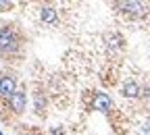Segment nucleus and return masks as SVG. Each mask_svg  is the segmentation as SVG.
Segmentation results:
<instances>
[{
  "instance_id": "obj_2",
  "label": "nucleus",
  "mask_w": 150,
  "mask_h": 135,
  "mask_svg": "<svg viewBox=\"0 0 150 135\" xmlns=\"http://www.w3.org/2000/svg\"><path fill=\"white\" fill-rule=\"evenodd\" d=\"M0 104L4 106V110H11V117H19L27 108V94H25L23 87H19L6 102H0Z\"/></svg>"
},
{
  "instance_id": "obj_5",
  "label": "nucleus",
  "mask_w": 150,
  "mask_h": 135,
  "mask_svg": "<svg viewBox=\"0 0 150 135\" xmlns=\"http://www.w3.org/2000/svg\"><path fill=\"white\" fill-rule=\"evenodd\" d=\"M92 106H94V110H98V112H102V114H110L112 108H115V104H112V100H110V96L104 94V91H96V94H94Z\"/></svg>"
},
{
  "instance_id": "obj_3",
  "label": "nucleus",
  "mask_w": 150,
  "mask_h": 135,
  "mask_svg": "<svg viewBox=\"0 0 150 135\" xmlns=\"http://www.w3.org/2000/svg\"><path fill=\"white\" fill-rule=\"evenodd\" d=\"M115 6H119V11H121L127 19H144V17L148 15V4H146V2H138V0L117 2Z\"/></svg>"
},
{
  "instance_id": "obj_6",
  "label": "nucleus",
  "mask_w": 150,
  "mask_h": 135,
  "mask_svg": "<svg viewBox=\"0 0 150 135\" xmlns=\"http://www.w3.org/2000/svg\"><path fill=\"white\" fill-rule=\"evenodd\" d=\"M142 87L138 85V81H134V79H129V81H125L123 85H121V96L123 98H129V100H136V98H140L142 96Z\"/></svg>"
},
{
  "instance_id": "obj_10",
  "label": "nucleus",
  "mask_w": 150,
  "mask_h": 135,
  "mask_svg": "<svg viewBox=\"0 0 150 135\" xmlns=\"http://www.w3.org/2000/svg\"><path fill=\"white\" fill-rule=\"evenodd\" d=\"M144 96H146V98H150V87H144V91H142Z\"/></svg>"
},
{
  "instance_id": "obj_11",
  "label": "nucleus",
  "mask_w": 150,
  "mask_h": 135,
  "mask_svg": "<svg viewBox=\"0 0 150 135\" xmlns=\"http://www.w3.org/2000/svg\"><path fill=\"white\" fill-rule=\"evenodd\" d=\"M142 129H144V131H146V133H148V135H150V123H146V125H144V127H142Z\"/></svg>"
},
{
  "instance_id": "obj_9",
  "label": "nucleus",
  "mask_w": 150,
  "mask_h": 135,
  "mask_svg": "<svg viewBox=\"0 0 150 135\" xmlns=\"http://www.w3.org/2000/svg\"><path fill=\"white\" fill-rule=\"evenodd\" d=\"M15 4L13 2H2V0H0V13H6V11H11Z\"/></svg>"
},
{
  "instance_id": "obj_12",
  "label": "nucleus",
  "mask_w": 150,
  "mask_h": 135,
  "mask_svg": "<svg viewBox=\"0 0 150 135\" xmlns=\"http://www.w3.org/2000/svg\"><path fill=\"white\" fill-rule=\"evenodd\" d=\"M0 135H2V133H0Z\"/></svg>"
},
{
  "instance_id": "obj_8",
  "label": "nucleus",
  "mask_w": 150,
  "mask_h": 135,
  "mask_svg": "<svg viewBox=\"0 0 150 135\" xmlns=\"http://www.w3.org/2000/svg\"><path fill=\"white\" fill-rule=\"evenodd\" d=\"M44 106H46V100L42 98V94H35V112L38 114H44V110H42Z\"/></svg>"
},
{
  "instance_id": "obj_1",
  "label": "nucleus",
  "mask_w": 150,
  "mask_h": 135,
  "mask_svg": "<svg viewBox=\"0 0 150 135\" xmlns=\"http://www.w3.org/2000/svg\"><path fill=\"white\" fill-rule=\"evenodd\" d=\"M25 44V35L15 23H4L0 27V54L4 58H13V56L21 54V48Z\"/></svg>"
},
{
  "instance_id": "obj_7",
  "label": "nucleus",
  "mask_w": 150,
  "mask_h": 135,
  "mask_svg": "<svg viewBox=\"0 0 150 135\" xmlns=\"http://www.w3.org/2000/svg\"><path fill=\"white\" fill-rule=\"evenodd\" d=\"M40 19L46 23V25H56L59 23V13L52 4H42L40 6Z\"/></svg>"
},
{
  "instance_id": "obj_4",
  "label": "nucleus",
  "mask_w": 150,
  "mask_h": 135,
  "mask_svg": "<svg viewBox=\"0 0 150 135\" xmlns=\"http://www.w3.org/2000/svg\"><path fill=\"white\" fill-rule=\"evenodd\" d=\"M17 89H19L17 77L13 73H6V71L0 73V102H6Z\"/></svg>"
}]
</instances>
